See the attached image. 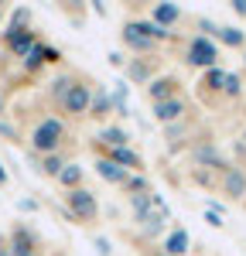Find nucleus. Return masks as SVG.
<instances>
[{"mask_svg":"<svg viewBox=\"0 0 246 256\" xmlns=\"http://www.w3.org/2000/svg\"><path fill=\"white\" fill-rule=\"evenodd\" d=\"M62 137H65V126H62V120L48 116L41 120L38 126H34V134H31V144H34V150H41V154H55L58 150Z\"/></svg>","mask_w":246,"mask_h":256,"instance_id":"obj_1","label":"nucleus"},{"mask_svg":"<svg viewBox=\"0 0 246 256\" xmlns=\"http://www.w3.org/2000/svg\"><path fill=\"white\" fill-rule=\"evenodd\" d=\"M184 62H188V65H198V68H216L219 48L205 38V34H198V38L188 41V55H184Z\"/></svg>","mask_w":246,"mask_h":256,"instance_id":"obj_2","label":"nucleus"},{"mask_svg":"<svg viewBox=\"0 0 246 256\" xmlns=\"http://www.w3.org/2000/svg\"><path fill=\"white\" fill-rule=\"evenodd\" d=\"M219 188H222V195L229 202H246V168L243 164H226Z\"/></svg>","mask_w":246,"mask_h":256,"instance_id":"obj_3","label":"nucleus"},{"mask_svg":"<svg viewBox=\"0 0 246 256\" xmlns=\"http://www.w3.org/2000/svg\"><path fill=\"white\" fill-rule=\"evenodd\" d=\"M89 106H92V92H89V86L72 82V86H68V92L62 96V110H65V113H72V116H82V113H89Z\"/></svg>","mask_w":246,"mask_h":256,"instance_id":"obj_4","label":"nucleus"},{"mask_svg":"<svg viewBox=\"0 0 246 256\" xmlns=\"http://www.w3.org/2000/svg\"><path fill=\"white\" fill-rule=\"evenodd\" d=\"M68 208H72V216L82 218V222H92V218L100 216L96 195H92V192H86V188H76V192H68Z\"/></svg>","mask_w":246,"mask_h":256,"instance_id":"obj_5","label":"nucleus"},{"mask_svg":"<svg viewBox=\"0 0 246 256\" xmlns=\"http://www.w3.org/2000/svg\"><path fill=\"white\" fill-rule=\"evenodd\" d=\"M147 96L154 99V106H158V102H164V99H174V96H178V79H174V76L154 79L150 86H147Z\"/></svg>","mask_w":246,"mask_h":256,"instance_id":"obj_6","label":"nucleus"},{"mask_svg":"<svg viewBox=\"0 0 246 256\" xmlns=\"http://www.w3.org/2000/svg\"><path fill=\"white\" fill-rule=\"evenodd\" d=\"M182 113H184V99L182 96L164 99V102L154 106V120H158V123H174V120H182Z\"/></svg>","mask_w":246,"mask_h":256,"instance_id":"obj_7","label":"nucleus"},{"mask_svg":"<svg viewBox=\"0 0 246 256\" xmlns=\"http://www.w3.org/2000/svg\"><path fill=\"white\" fill-rule=\"evenodd\" d=\"M123 41H126L134 52H150V48H154V41L140 31V24H137V20H130V24L123 28Z\"/></svg>","mask_w":246,"mask_h":256,"instance_id":"obj_8","label":"nucleus"},{"mask_svg":"<svg viewBox=\"0 0 246 256\" xmlns=\"http://www.w3.org/2000/svg\"><path fill=\"white\" fill-rule=\"evenodd\" d=\"M96 171H100V178H102V181H110V184H126V178H130V171H123L120 164H113L110 158L96 160Z\"/></svg>","mask_w":246,"mask_h":256,"instance_id":"obj_9","label":"nucleus"},{"mask_svg":"<svg viewBox=\"0 0 246 256\" xmlns=\"http://www.w3.org/2000/svg\"><path fill=\"white\" fill-rule=\"evenodd\" d=\"M7 44H10V52L14 55H20V58H28L31 52H34V34L31 31H10V38H7Z\"/></svg>","mask_w":246,"mask_h":256,"instance_id":"obj_10","label":"nucleus"},{"mask_svg":"<svg viewBox=\"0 0 246 256\" xmlns=\"http://www.w3.org/2000/svg\"><path fill=\"white\" fill-rule=\"evenodd\" d=\"M164 253L168 256H184L188 253V232L184 229H171L164 239Z\"/></svg>","mask_w":246,"mask_h":256,"instance_id":"obj_11","label":"nucleus"},{"mask_svg":"<svg viewBox=\"0 0 246 256\" xmlns=\"http://www.w3.org/2000/svg\"><path fill=\"white\" fill-rule=\"evenodd\" d=\"M110 160H113V164H120L123 171H137V168H144L140 154H134L130 147H116V150L110 154Z\"/></svg>","mask_w":246,"mask_h":256,"instance_id":"obj_12","label":"nucleus"},{"mask_svg":"<svg viewBox=\"0 0 246 256\" xmlns=\"http://www.w3.org/2000/svg\"><path fill=\"white\" fill-rule=\"evenodd\" d=\"M216 38L222 41V44H229V48H243L246 44V34L240 28H232V24H219L216 28Z\"/></svg>","mask_w":246,"mask_h":256,"instance_id":"obj_13","label":"nucleus"},{"mask_svg":"<svg viewBox=\"0 0 246 256\" xmlns=\"http://www.w3.org/2000/svg\"><path fill=\"white\" fill-rule=\"evenodd\" d=\"M178 18H182V10H178L174 4H158V7H154V24H158V28H164V31H168V28H171Z\"/></svg>","mask_w":246,"mask_h":256,"instance_id":"obj_14","label":"nucleus"},{"mask_svg":"<svg viewBox=\"0 0 246 256\" xmlns=\"http://www.w3.org/2000/svg\"><path fill=\"white\" fill-rule=\"evenodd\" d=\"M58 181L68 188V192H76V188H79V181H82V168H79V164H65V168H62V174H58Z\"/></svg>","mask_w":246,"mask_h":256,"instance_id":"obj_15","label":"nucleus"},{"mask_svg":"<svg viewBox=\"0 0 246 256\" xmlns=\"http://www.w3.org/2000/svg\"><path fill=\"white\" fill-rule=\"evenodd\" d=\"M100 140H102V144H110V147L116 150V147H126V140H130V137L123 134L120 126H106V130L100 134Z\"/></svg>","mask_w":246,"mask_h":256,"instance_id":"obj_16","label":"nucleus"},{"mask_svg":"<svg viewBox=\"0 0 246 256\" xmlns=\"http://www.w3.org/2000/svg\"><path fill=\"white\" fill-rule=\"evenodd\" d=\"M222 92L229 99H236L240 92H243V86H240V76H232V72H226V79H222Z\"/></svg>","mask_w":246,"mask_h":256,"instance_id":"obj_17","label":"nucleus"},{"mask_svg":"<svg viewBox=\"0 0 246 256\" xmlns=\"http://www.w3.org/2000/svg\"><path fill=\"white\" fill-rule=\"evenodd\" d=\"M110 106H113V99L106 96V92H96V96H92V106H89V113H92V116H102Z\"/></svg>","mask_w":246,"mask_h":256,"instance_id":"obj_18","label":"nucleus"},{"mask_svg":"<svg viewBox=\"0 0 246 256\" xmlns=\"http://www.w3.org/2000/svg\"><path fill=\"white\" fill-rule=\"evenodd\" d=\"M222 79H226V72L222 68H208V72H205V89H222Z\"/></svg>","mask_w":246,"mask_h":256,"instance_id":"obj_19","label":"nucleus"},{"mask_svg":"<svg viewBox=\"0 0 246 256\" xmlns=\"http://www.w3.org/2000/svg\"><path fill=\"white\" fill-rule=\"evenodd\" d=\"M62 168H65V164H62V158H55V154H48V158L41 160V171H44V174H55V178H58Z\"/></svg>","mask_w":246,"mask_h":256,"instance_id":"obj_20","label":"nucleus"},{"mask_svg":"<svg viewBox=\"0 0 246 256\" xmlns=\"http://www.w3.org/2000/svg\"><path fill=\"white\" fill-rule=\"evenodd\" d=\"M68 86H72V79H68V76H62V79H55V86H52V92H55V96H65V92H68Z\"/></svg>","mask_w":246,"mask_h":256,"instance_id":"obj_21","label":"nucleus"},{"mask_svg":"<svg viewBox=\"0 0 246 256\" xmlns=\"http://www.w3.org/2000/svg\"><path fill=\"white\" fill-rule=\"evenodd\" d=\"M205 222H208L212 229H222V212H216V208H205Z\"/></svg>","mask_w":246,"mask_h":256,"instance_id":"obj_22","label":"nucleus"},{"mask_svg":"<svg viewBox=\"0 0 246 256\" xmlns=\"http://www.w3.org/2000/svg\"><path fill=\"white\" fill-rule=\"evenodd\" d=\"M147 76H150V68H147V65H140V62H137V65H130V79L144 82V79H147Z\"/></svg>","mask_w":246,"mask_h":256,"instance_id":"obj_23","label":"nucleus"},{"mask_svg":"<svg viewBox=\"0 0 246 256\" xmlns=\"http://www.w3.org/2000/svg\"><path fill=\"white\" fill-rule=\"evenodd\" d=\"M14 256H31V246H28V239H14Z\"/></svg>","mask_w":246,"mask_h":256,"instance_id":"obj_24","label":"nucleus"},{"mask_svg":"<svg viewBox=\"0 0 246 256\" xmlns=\"http://www.w3.org/2000/svg\"><path fill=\"white\" fill-rule=\"evenodd\" d=\"M232 10H236L240 18H246V0H232Z\"/></svg>","mask_w":246,"mask_h":256,"instance_id":"obj_25","label":"nucleus"},{"mask_svg":"<svg viewBox=\"0 0 246 256\" xmlns=\"http://www.w3.org/2000/svg\"><path fill=\"white\" fill-rule=\"evenodd\" d=\"M96 250H100L102 256H110V242H106V239H96Z\"/></svg>","mask_w":246,"mask_h":256,"instance_id":"obj_26","label":"nucleus"},{"mask_svg":"<svg viewBox=\"0 0 246 256\" xmlns=\"http://www.w3.org/2000/svg\"><path fill=\"white\" fill-rule=\"evenodd\" d=\"M44 62H58V52L55 48H44Z\"/></svg>","mask_w":246,"mask_h":256,"instance_id":"obj_27","label":"nucleus"},{"mask_svg":"<svg viewBox=\"0 0 246 256\" xmlns=\"http://www.w3.org/2000/svg\"><path fill=\"white\" fill-rule=\"evenodd\" d=\"M0 184H7V171L4 168H0Z\"/></svg>","mask_w":246,"mask_h":256,"instance_id":"obj_28","label":"nucleus"},{"mask_svg":"<svg viewBox=\"0 0 246 256\" xmlns=\"http://www.w3.org/2000/svg\"><path fill=\"white\" fill-rule=\"evenodd\" d=\"M243 144H246V134H243Z\"/></svg>","mask_w":246,"mask_h":256,"instance_id":"obj_29","label":"nucleus"},{"mask_svg":"<svg viewBox=\"0 0 246 256\" xmlns=\"http://www.w3.org/2000/svg\"><path fill=\"white\" fill-rule=\"evenodd\" d=\"M0 256H7V253H0Z\"/></svg>","mask_w":246,"mask_h":256,"instance_id":"obj_30","label":"nucleus"},{"mask_svg":"<svg viewBox=\"0 0 246 256\" xmlns=\"http://www.w3.org/2000/svg\"><path fill=\"white\" fill-rule=\"evenodd\" d=\"M161 256H168V253H161Z\"/></svg>","mask_w":246,"mask_h":256,"instance_id":"obj_31","label":"nucleus"},{"mask_svg":"<svg viewBox=\"0 0 246 256\" xmlns=\"http://www.w3.org/2000/svg\"><path fill=\"white\" fill-rule=\"evenodd\" d=\"M243 62H246V58H243Z\"/></svg>","mask_w":246,"mask_h":256,"instance_id":"obj_32","label":"nucleus"}]
</instances>
